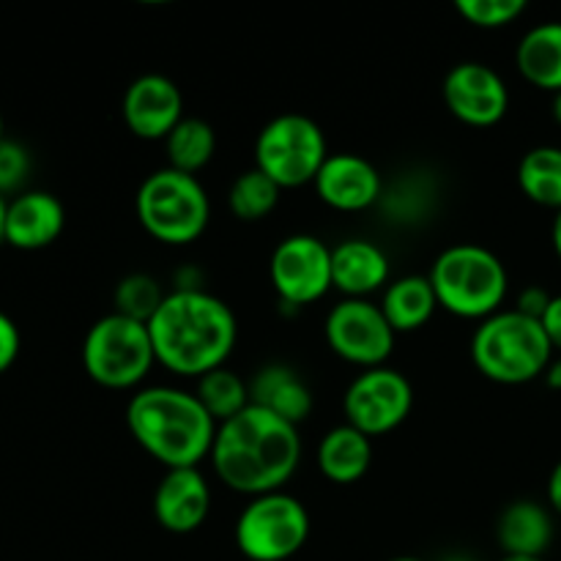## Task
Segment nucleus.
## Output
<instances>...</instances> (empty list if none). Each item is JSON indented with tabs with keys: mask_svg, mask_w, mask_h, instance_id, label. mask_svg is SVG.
Returning a JSON list of instances; mask_svg holds the SVG:
<instances>
[{
	"mask_svg": "<svg viewBox=\"0 0 561 561\" xmlns=\"http://www.w3.org/2000/svg\"><path fill=\"white\" fill-rule=\"evenodd\" d=\"M211 469L228 491L263 496L283 491L301 460L299 427L250 405L233 420L217 425Z\"/></svg>",
	"mask_w": 561,
	"mask_h": 561,
	"instance_id": "f257e3e1",
	"label": "nucleus"
},
{
	"mask_svg": "<svg viewBox=\"0 0 561 561\" xmlns=\"http://www.w3.org/2000/svg\"><path fill=\"white\" fill-rule=\"evenodd\" d=\"M157 365L184 378H201L225 367L236 348L239 323L233 310L208 290H170L148 321Z\"/></svg>",
	"mask_w": 561,
	"mask_h": 561,
	"instance_id": "f03ea898",
	"label": "nucleus"
},
{
	"mask_svg": "<svg viewBox=\"0 0 561 561\" xmlns=\"http://www.w3.org/2000/svg\"><path fill=\"white\" fill-rule=\"evenodd\" d=\"M126 427L164 469H197L208 460L217 436V422L195 392L175 387L137 389L126 405Z\"/></svg>",
	"mask_w": 561,
	"mask_h": 561,
	"instance_id": "7ed1b4c3",
	"label": "nucleus"
},
{
	"mask_svg": "<svg viewBox=\"0 0 561 561\" xmlns=\"http://www.w3.org/2000/svg\"><path fill=\"white\" fill-rule=\"evenodd\" d=\"M471 362L491 381L520 387L546 376L553 345L540 321L513 310L485 318L471 337Z\"/></svg>",
	"mask_w": 561,
	"mask_h": 561,
	"instance_id": "20e7f679",
	"label": "nucleus"
},
{
	"mask_svg": "<svg viewBox=\"0 0 561 561\" xmlns=\"http://www.w3.org/2000/svg\"><path fill=\"white\" fill-rule=\"evenodd\" d=\"M431 285L442 310L466 321H485L502 310L510 274L502 257L480 244L447 247L431 266Z\"/></svg>",
	"mask_w": 561,
	"mask_h": 561,
	"instance_id": "39448f33",
	"label": "nucleus"
},
{
	"mask_svg": "<svg viewBox=\"0 0 561 561\" xmlns=\"http://www.w3.org/2000/svg\"><path fill=\"white\" fill-rule=\"evenodd\" d=\"M135 211L137 222L151 239L168 247H186L208 228L211 203L197 175L162 168L140 184Z\"/></svg>",
	"mask_w": 561,
	"mask_h": 561,
	"instance_id": "423d86ee",
	"label": "nucleus"
},
{
	"mask_svg": "<svg viewBox=\"0 0 561 561\" xmlns=\"http://www.w3.org/2000/svg\"><path fill=\"white\" fill-rule=\"evenodd\" d=\"M153 365L157 354L146 323L110 312L88 329L82 343V367L99 387L115 392L135 389L146 381Z\"/></svg>",
	"mask_w": 561,
	"mask_h": 561,
	"instance_id": "0eeeda50",
	"label": "nucleus"
},
{
	"mask_svg": "<svg viewBox=\"0 0 561 561\" xmlns=\"http://www.w3.org/2000/svg\"><path fill=\"white\" fill-rule=\"evenodd\" d=\"M329 159L327 135L301 113H283L268 121L255 140V168L279 190H299L316 181Z\"/></svg>",
	"mask_w": 561,
	"mask_h": 561,
	"instance_id": "6e6552de",
	"label": "nucleus"
},
{
	"mask_svg": "<svg viewBox=\"0 0 561 561\" xmlns=\"http://www.w3.org/2000/svg\"><path fill=\"white\" fill-rule=\"evenodd\" d=\"M236 548L250 561H288L307 546L310 513L285 491L250 499L236 518Z\"/></svg>",
	"mask_w": 561,
	"mask_h": 561,
	"instance_id": "1a4fd4ad",
	"label": "nucleus"
},
{
	"mask_svg": "<svg viewBox=\"0 0 561 561\" xmlns=\"http://www.w3.org/2000/svg\"><path fill=\"white\" fill-rule=\"evenodd\" d=\"M414 409V387L394 367L362 370L348 383L343 398L345 422L367 438L387 436L409 420Z\"/></svg>",
	"mask_w": 561,
	"mask_h": 561,
	"instance_id": "9d476101",
	"label": "nucleus"
},
{
	"mask_svg": "<svg viewBox=\"0 0 561 561\" xmlns=\"http://www.w3.org/2000/svg\"><path fill=\"white\" fill-rule=\"evenodd\" d=\"M268 279L279 305L299 307L321 301L332 285V247L310 233H294L279 241L268 261Z\"/></svg>",
	"mask_w": 561,
	"mask_h": 561,
	"instance_id": "9b49d317",
	"label": "nucleus"
},
{
	"mask_svg": "<svg viewBox=\"0 0 561 561\" xmlns=\"http://www.w3.org/2000/svg\"><path fill=\"white\" fill-rule=\"evenodd\" d=\"M323 334L334 354L348 365L373 370L392 356L398 334L389 327L381 305L370 299H343L329 310Z\"/></svg>",
	"mask_w": 561,
	"mask_h": 561,
	"instance_id": "f8f14e48",
	"label": "nucleus"
},
{
	"mask_svg": "<svg viewBox=\"0 0 561 561\" xmlns=\"http://www.w3.org/2000/svg\"><path fill=\"white\" fill-rule=\"evenodd\" d=\"M444 104L466 126H496L510 110V88L496 69L463 60L444 77Z\"/></svg>",
	"mask_w": 561,
	"mask_h": 561,
	"instance_id": "ddd939ff",
	"label": "nucleus"
},
{
	"mask_svg": "<svg viewBox=\"0 0 561 561\" xmlns=\"http://www.w3.org/2000/svg\"><path fill=\"white\" fill-rule=\"evenodd\" d=\"M121 115L140 140H164L186 118L184 96L170 77L142 75L126 88Z\"/></svg>",
	"mask_w": 561,
	"mask_h": 561,
	"instance_id": "4468645a",
	"label": "nucleus"
},
{
	"mask_svg": "<svg viewBox=\"0 0 561 561\" xmlns=\"http://www.w3.org/2000/svg\"><path fill=\"white\" fill-rule=\"evenodd\" d=\"M312 186L321 203H327L334 211L359 214L381 203L383 179L370 159L343 151L329 153Z\"/></svg>",
	"mask_w": 561,
	"mask_h": 561,
	"instance_id": "2eb2a0df",
	"label": "nucleus"
},
{
	"mask_svg": "<svg viewBox=\"0 0 561 561\" xmlns=\"http://www.w3.org/2000/svg\"><path fill=\"white\" fill-rule=\"evenodd\" d=\"M211 510V488L201 469H168L153 491V518L170 535H192Z\"/></svg>",
	"mask_w": 561,
	"mask_h": 561,
	"instance_id": "dca6fc26",
	"label": "nucleus"
},
{
	"mask_svg": "<svg viewBox=\"0 0 561 561\" xmlns=\"http://www.w3.org/2000/svg\"><path fill=\"white\" fill-rule=\"evenodd\" d=\"M66 228V208L53 192L27 190L9 201L3 241L14 250L36 252L55 244Z\"/></svg>",
	"mask_w": 561,
	"mask_h": 561,
	"instance_id": "f3484780",
	"label": "nucleus"
},
{
	"mask_svg": "<svg viewBox=\"0 0 561 561\" xmlns=\"http://www.w3.org/2000/svg\"><path fill=\"white\" fill-rule=\"evenodd\" d=\"M332 285L343 299H370L389 285V257L367 239H345L332 247Z\"/></svg>",
	"mask_w": 561,
	"mask_h": 561,
	"instance_id": "a211bd4d",
	"label": "nucleus"
},
{
	"mask_svg": "<svg viewBox=\"0 0 561 561\" xmlns=\"http://www.w3.org/2000/svg\"><path fill=\"white\" fill-rule=\"evenodd\" d=\"M250 403L299 427L312 414V392L288 365H266L250 378Z\"/></svg>",
	"mask_w": 561,
	"mask_h": 561,
	"instance_id": "6ab92c4d",
	"label": "nucleus"
},
{
	"mask_svg": "<svg viewBox=\"0 0 561 561\" xmlns=\"http://www.w3.org/2000/svg\"><path fill=\"white\" fill-rule=\"evenodd\" d=\"M496 540L504 557L542 559V553L553 542V518L551 510L542 507L535 499H518L507 504L499 515Z\"/></svg>",
	"mask_w": 561,
	"mask_h": 561,
	"instance_id": "aec40b11",
	"label": "nucleus"
},
{
	"mask_svg": "<svg viewBox=\"0 0 561 561\" xmlns=\"http://www.w3.org/2000/svg\"><path fill=\"white\" fill-rule=\"evenodd\" d=\"M316 463L318 471L334 485H354L370 471L373 438L351 427L348 422L332 427L318 444Z\"/></svg>",
	"mask_w": 561,
	"mask_h": 561,
	"instance_id": "412c9836",
	"label": "nucleus"
},
{
	"mask_svg": "<svg viewBox=\"0 0 561 561\" xmlns=\"http://www.w3.org/2000/svg\"><path fill=\"white\" fill-rule=\"evenodd\" d=\"M515 66L529 85L540 91H561V22H542L524 33L515 49Z\"/></svg>",
	"mask_w": 561,
	"mask_h": 561,
	"instance_id": "4be33fe9",
	"label": "nucleus"
},
{
	"mask_svg": "<svg viewBox=\"0 0 561 561\" xmlns=\"http://www.w3.org/2000/svg\"><path fill=\"white\" fill-rule=\"evenodd\" d=\"M381 310L387 316L389 327L394 334H411L425 327L438 310L436 290H433L431 277L425 274H405V277L392 279L383 290Z\"/></svg>",
	"mask_w": 561,
	"mask_h": 561,
	"instance_id": "5701e85b",
	"label": "nucleus"
},
{
	"mask_svg": "<svg viewBox=\"0 0 561 561\" xmlns=\"http://www.w3.org/2000/svg\"><path fill=\"white\" fill-rule=\"evenodd\" d=\"M436 197L438 190L433 184L431 173L409 170V173H400L392 184H383L378 208H381L383 217H389V222L416 225L431 217Z\"/></svg>",
	"mask_w": 561,
	"mask_h": 561,
	"instance_id": "b1692460",
	"label": "nucleus"
},
{
	"mask_svg": "<svg viewBox=\"0 0 561 561\" xmlns=\"http://www.w3.org/2000/svg\"><path fill=\"white\" fill-rule=\"evenodd\" d=\"M518 186L531 203L561 211V148L537 146L518 164Z\"/></svg>",
	"mask_w": 561,
	"mask_h": 561,
	"instance_id": "393cba45",
	"label": "nucleus"
},
{
	"mask_svg": "<svg viewBox=\"0 0 561 561\" xmlns=\"http://www.w3.org/2000/svg\"><path fill=\"white\" fill-rule=\"evenodd\" d=\"M168 168L197 175L217 153V131L203 118H184L164 137Z\"/></svg>",
	"mask_w": 561,
	"mask_h": 561,
	"instance_id": "a878e982",
	"label": "nucleus"
},
{
	"mask_svg": "<svg viewBox=\"0 0 561 561\" xmlns=\"http://www.w3.org/2000/svg\"><path fill=\"white\" fill-rule=\"evenodd\" d=\"M195 398L206 409L217 425L233 420L241 411L250 409V381L239 376V373L228 370V367H217V370L206 373L197 378Z\"/></svg>",
	"mask_w": 561,
	"mask_h": 561,
	"instance_id": "bb28decb",
	"label": "nucleus"
},
{
	"mask_svg": "<svg viewBox=\"0 0 561 561\" xmlns=\"http://www.w3.org/2000/svg\"><path fill=\"white\" fill-rule=\"evenodd\" d=\"M279 195H283V190H279L266 173L252 168L244 170V173L230 184L228 208L236 219H241V222H261V219H266L268 214L277 208Z\"/></svg>",
	"mask_w": 561,
	"mask_h": 561,
	"instance_id": "cd10ccee",
	"label": "nucleus"
},
{
	"mask_svg": "<svg viewBox=\"0 0 561 561\" xmlns=\"http://www.w3.org/2000/svg\"><path fill=\"white\" fill-rule=\"evenodd\" d=\"M164 296L168 294H164L157 277L135 272L115 285V296H113L115 310L113 312H118V316H124V318H131V321L146 323L148 327V321H151V318L157 316L159 307H162Z\"/></svg>",
	"mask_w": 561,
	"mask_h": 561,
	"instance_id": "c85d7f7f",
	"label": "nucleus"
},
{
	"mask_svg": "<svg viewBox=\"0 0 561 561\" xmlns=\"http://www.w3.org/2000/svg\"><path fill=\"white\" fill-rule=\"evenodd\" d=\"M455 11L463 16L469 25L482 31H499L518 20L526 11V0H458Z\"/></svg>",
	"mask_w": 561,
	"mask_h": 561,
	"instance_id": "c756f323",
	"label": "nucleus"
},
{
	"mask_svg": "<svg viewBox=\"0 0 561 561\" xmlns=\"http://www.w3.org/2000/svg\"><path fill=\"white\" fill-rule=\"evenodd\" d=\"M31 173V153L16 140H0V195L16 192ZM20 195V192H16Z\"/></svg>",
	"mask_w": 561,
	"mask_h": 561,
	"instance_id": "7c9ffc66",
	"label": "nucleus"
},
{
	"mask_svg": "<svg viewBox=\"0 0 561 561\" xmlns=\"http://www.w3.org/2000/svg\"><path fill=\"white\" fill-rule=\"evenodd\" d=\"M20 348H22L20 329H16V323L0 310V376L14 367L16 356H20Z\"/></svg>",
	"mask_w": 561,
	"mask_h": 561,
	"instance_id": "2f4dec72",
	"label": "nucleus"
},
{
	"mask_svg": "<svg viewBox=\"0 0 561 561\" xmlns=\"http://www.w3.org/2000/svg\"><path fill=\"white\" fill-rule=\"evenodd\" d=\"M551 299L553 296L548 294L546 288H540V285H529V288L520 290L518 301H515V310L524 312V316H529V318H535V321H542V316H546Z\"/></svg>",
	"mask_w": 561,
	"mask_h": 561,
	"instance_id": "473e14b6",
	"label": "nucleus"
},
{
	"mask_svg": "<svg viewBox=\"0 0 561 561\" xmlns=\"http://www.w3.org/2000/svg\"><path fill=\"white\" fill-rule=\"evenodd\" d=\"M540 323H542V329H546L548 340H551L553 351H559L561 354V294L553 296Z\"/></svg>",
	"mask_w": 561,
	"mask_h": 561,
	"instance_id": "72a5a7b5",
	"label": "nucleus"
},
{
	"mask_svg": "<svg viewBox=\"0 0 561 561\" xmlns=\"http://www.w3.org/2000/svg\"><path fill=\"white\" fill-rule=\"evenodd\" d=\"M548 504L557 515H561V460L553 466L551 477H548Z\"/></svg>",
	"mask_w": 561,
	"mask_h": 561,
	"instance_id": "f704fd0d",
	"label": "nucleus"
},
{
	"mask_svg": "<svg viewBox=\"0 0 561 561\" xmlns=\"http://www.w3.org/2000/svg\"><path fill=\"white\" fill-rule=\"evenodd\" d=\"M546 381H548V387H551V389H559V392H561V354H559V356H553L551 365H548V370H546Z\"/></svg>",
	"mask_w": 561,
	"mask_h": 561,
	"instance_id": "c9c22d12",
	"label": "nucleus"
},
{
	"mask_svg": "<svg viewBox=\"0 0 561 561\" xmlns=\"http://www.w3.org/2000/svg\"><path fill=\"white\" fill-rule=\"evenodd\" d=\"M551 239H553V250H557L559 261H561V211L553 219V228H551Z\"/></svg>",
	"mask_w": 561,
	"mask_h": 561,
	"instance_id": "e433bc0d",
	"label": "nucleus"
},
{
	"mask_svg": "<svg viewBox=\"0 0 561 561\" xmlns=\"http://www.w3.org/2000/svg\"><path fill=\"white\" fill-rule=\"evenodd\" d=\"M5 208H9V197L0 195V241H3V230H5Z\"/></svg>",
	"mask_w": 561,
	"mask_h": 561,
	"instance_id": "4c0bfd02",
	"label": "nucleus"
},
{
	"mask_svg": "<svg viewBox=\"0 0 561 561\" xmlns=\"http://www.w3.org/2000/svg\"><path fill=\"white\" fill-rule=\"evenodd\" d=\"M553 118H557V124L561 126V91L553 96Z\"/></svg>",
	"mask_w": 561,
	"mask_h": 561,
	"instance_id": "58836bf2",
	"label": "nucleus"
},
{
	"mask_svg": "<svg viewBox=\"0 0 561 561\" xmlns=\"http://www.w3.org/2000/svg\"><path fill=\"white\" fill-rule=\"evenodd\" d=\"M442 561H477V559L466 557V553H455V557H447V559H442Z\"/></svg>",
	"mask_w": 561,
	"mask_h": 561,
	"instance_id": "ea45409f",
	"label": "nucleus"
},
{
	"mask_svg": "<svg viewBox=\"0 0 561 561\" xmlns=\"http://www.w3.org/2000/svg\"><path fill=\"white\" fill-rule=\"evenodd\" d=\"M502 561H546V559H520V557H504Z\"/></svg>",
	"mask_w": 561,
	"mask_h": 561,
	"instance_id": "a19ab883",
	"label": "nucleus"
},
{
	"mask_svg": "<svg viewBox=\"0 0 561 561\" xmlns=\"http://www.w3.org/2000/svg\"><path fill=\"white\" fill-rule=\"evenodd\" d=\"M3 131H5V124H3V113H0V140H5Z\"/></svg>",
	"mask_w": 561,
	"mask_h": 561,
	"instance_id": "79ce46f5",
	"label": "nucleus"
},
{
	"mask_svg": "<svg viewBox=\"0 0 561 561\" xmlns=\"http://www.w3.org/2000/svg\"><path fill=\"white\" fill-rule=\"evenodd\" d=\"M392 561H425V559H416V557H398V559H392Z\"/></svg>",
	"mask_w": 561,
	"mask_h": 561,
	"instance_id": "37998d69",
	"label": "nucleus"
}]
</instances>
